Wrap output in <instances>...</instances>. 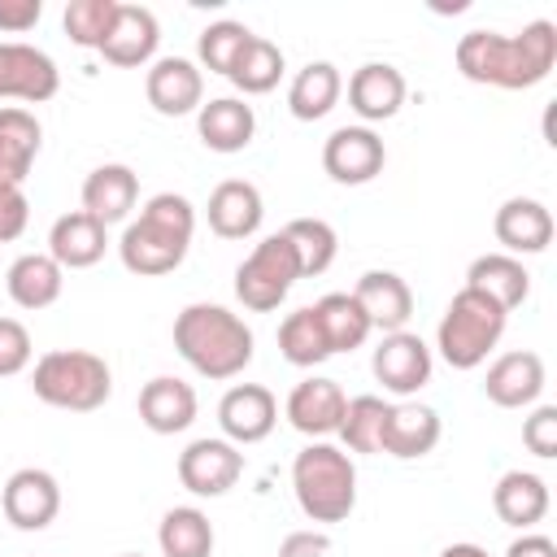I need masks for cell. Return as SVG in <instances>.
Here are the masks:
<instances>
[{
  "label": "cell",
  "instance_id": "d590c367",
  "mask_svg": "<svg viewBox=\"0 0 557 557\" xmlns=\"http://www.w3.org/2000/svg\"><path fill=\"white\" fill-rule=\"evenodd\" d=\"M226 78H231L244 96H265V91H274L278 78H283V48L270 44L265 35H252Z\"/></svg>",
  "mask_w": 557,
  "mask_h": 557
},
{
  "label": "cell",
  "instance_id": "83f0119b",
  "mask_svg": "<svg viewBox=\"0 0 557 557\" xmlns=\"http://www.w3.org/2000/svg\"><path fill=\"white\" fill-rule=\"evenodd\" d=\"M466 287L492 296V300L509 313V309H518V305L531 296V274H527V265H522L518 257H509V252H483V257L470 261Z\"/></svg>",
  "mask_w": 557,
  "mask_h": 557
},
{
  "label": "cell",
  "instance_id": "cb8c5ba5",
  "mask_svg": "<svg viewBox=\"0 0 557 557\" xmlns=\"http://www.w3.org/2000/svg\"><path fill=\"white\" fill-rule=\"evenodd\" d=\"M352 296H357V305L366 309L370 326L383 331V335L405 331V322H409V313H413V292H409V283H405L396 270H366V274L357 278Z\"/></svg>",
  "mask_w": 557,
  "mask_h": 557
},
{
  "label": "cell",
  "instance_id": "7a4b0ae2",
  "mask_svg": "<svg viewBox=\"0 0 557 557\" xmlns=\"http://www.w3.org/2000/svg\"><path fill=\"white\" fill-rule=\"evenodd\" d=\"M196 235V209L187 196L178 191H157L144 200L139 218L126 222L122 239H117V257L131 274L139 278H157L183 265L187 248Z\"/></svg>",
  "mask_w": 557,
  "mask_h": 557
},
{
  "label": "cell",
  "instance_id": "7bdbcfd3",
  "mask_svg": "<svg viewBox=\"0 0 557 557\" xmlns=\"http://www.w3.org/2000/svg\"><path fill=\"white\" fill-rule=\"evenodd\" d=\"M39 17H44V4H39V0H0V30L22 35V30H30Z\"/></svg>",
  "mask_w": 557,
  "mask_h": 557
},
{
  "label": "cell",
  "instance_id": "8fae6325",
  "mask_svg": "<svg viewBox=\"0 0 557 557\" xmlns=\"http://www.w3.org/2000/svg\"><path fill=\"white\" fill-rule=\"evenodd\" d=\"M374 379L383 383V392L392 396H413L418 387L431 383V348L422 335L413 331H392L379 339L374 357H370Z\"/></svg>",
  "mask_w": 557,
  "mask_h": 557
},
{
  "label": "cell",
  "instance_id": "4dcf8cb0",
  "mask_svg": "<svg viewBox=\"0 0 557 557\" xmlns=\"http://www.w3.org/2000/svg\"><path fill=\"white\" fill-rule=\"evenodd\" d=\"M339 96H344L339 70L331 61H309L305 70H296V78L287 87V109L300 122H318L339 104Z\"/></svg>",
  "mask_w": 557,
  "mask_h": 557
},
{
  "label": "cell",
  "instance_id": "52a82bcc",
  "mask_svg": "<svg viewBox=\"0 0 557 557\" xmlns=\"http://www.w3.org/2000/svg\"><path fill=\"white\" fill-rule=\"evenodd\" d=\"M296 278H300V261H296L287 235L274 231V235H265V239L239 261V270H235V296H239L244 309L270 313V309H278V305L287 300V292H292Z\"/></svg>",
  "mask_w": 557,
  "mask_h": 557
},
{
  "label": "cell",
  "instance_id": "bcb514c9",
  "mask_svg": "<svg viewBox=\"0 0 557 557\" xmlns=\"http://www.w3.org/2000/svg\"><path fill=\"white\" fill-rule=\"evenodd\" d=\"M440 557H487V548H479V544H466V540H461V544H448Z\"/></svg>",
  "mask_w": 557,
  "mask_h": 557
},
{
  "label": "cell",
  "instance_id": "7402d4cb",
  "mask_svg": "<svg viewBox=\"0 0 557 557\" xmlns=\"http://www.w3.org/2000/svg\"><path fill=\"white\" fill-rule=\"evenodd\" d=\"M196 135L209 152H244L257 135V113L239 96H218L196 109Z\"/></svg>",
  "mask_w": 557,
  "mask_h": 557
},
{
  "label": "cell",
  "instance_id": "f1b7e54d",
  "mask_svg": "<svg viewBox=\"0 0 557 557\" xmlns=\"http://www.w3.org/2000/svg\"><path fill=\"white\" fill-rule=\"evenodd\" d=\"M4 287H9L17 309H48V305H57V296L65 287V270L48 252H22L9 265Z\"/></svg>",
  "mask_w": 557,
  "mask_h": 557
},
{
  "label": "cell",
  "instance_id": "ee69618b",
  "mask_svg": "<svg viewBox=\"0 0 557 557\" xmlns=\"http://www.w3.org/2000/svg\"><path fill=\"white\" fill-rule=\"evenodd\" d=\"M331 553V535L326 531H292L278 544V557H326Z\"/></svg>",
  "mask_w": 557,
  "mask_h": 557
},
{
  "label": "cell",
  "instance_id": "e575fe53",
  "mask_svg": "<svg viewBox=\"0 0 557 557\" xmlns=\"http://www.w3.org/2000/svg\"><path fill=\"white\" fill-rule=\"evenodd\" d=\"M283 235H287V244H292V252L300 261V278H313V274L331 270V261L339 252V235H335L331 222H322V218H292L283 226Z\"/></svg>",
  "mask_w": 557,
  "mask_h": 557
},
{
  "label": "cell",
  "instance_id": "4fadbf2b",
  "mask_svg": "<svg viewBox=\"0 0 557 557\" xmlns=\"http://www.w3.org/2000/svg\"><path fill=\"white\" fill-rule=\"evenodd\" d=\"M278 422V400L270 387L261 383H235L226 387V396L218 400V426H222V440H231L235 448L239 444H261Z\"/></svg>",
  "mask_w": 557,
  "mask_h": 557
},
{
  "label": "cell",
  "instance_id": "6da1fadb",
  "mask_svg": "<svg viewBox=\"0 0 557 557\" xmlns=\"http://www.w3.org/2000/svg\"><path fill=\"white\" fill-rule=\"evenodd\" d=\"M557 61V26L548 17L527 22L518 35H496V30H466L457 39V70L470 83L522 91L548 78Z\"/></svg>",
  "mask_w": 557,
  "mask_h": 557
},
{
  "label": "cell",
  "instance_id": "3957f363",
  "mask_svg": "<svg viewBox=\"0 0 557 557\" xmlns=\"http://www.w3.org/2000/svg\"><path fill=\"white\" fill-rule=\"evenodd\" d=\"M252 326L226 305L196 300L174 318V348L200 379H235L252 361Z\"/></svg>",
  "mask_w": 557,
  "mask_h": 557
},
{
  "label": "cell",
  "instance_id": "7c38bea8",
  "mask_svg": "<svg viewBox=\"0 0 557 557\" xmlns=\"http://www.w3.org/2000/svg\"><path fill=\"white\" fill-rule=\"evenodd\" d=\"M0 509L17 531H44L57 513H61V487L48 470L39 466H22L4 479L0 492Z\"/></svg>",
  "mask_w": 557,
  "mask_h": 557
},
{
  "label": "cell",
  "instance_id": "5b68a950",
  "mask_svg": "<svg viewBox=\"0 0 557 557\" xmlns=\"http://www.w3.org/2000/svg\"><path fill=\"white\" fill-rule=\"evenodd\" d=\"M30 392L52 409L91 413L113 396V370L104 357H96L87 348H52L35 361Z\"/></svg>",
  "mask_w": 557,
  "mask_h": 557
},
{
  "label": "cell",
  "instance_id": "ba28073f",
  "mask_svg": "<svg viewBox=\"0 0 557 557\" xmlns=\"http://www.w3.org/2000/svg\"><path fill=\"white\" fill-rule=\"evenodd\" d=\"M239 474H244V453L222 435L191 440L178 453V483L191 496H226L239 483Z\"/></svg>",
  "mask_w": 557,
  "mask_h": 557
},
{
  "label": "cell",
  "instance_id": "7dc6e473",
  "mask_svg": "<svg viewBox=\"0 0 557 557\" xmlns=\"http://www.w3.org/2000/svg\"><path fill=\"white\" fill-rule=\"evenodd\" d=\"M122 557H139V553H122Z\"/></svg>",
  "mask_w": 557,
  "mask_h": 557
},
{
  "label": "cell",
  "instance_id": "f35d334b",
  "mask_svg": "<svg viewBox=\"0 0 557 557\" xmlns=\"http://www.w3.org/2000/svg\"><path fill=\"white\" fill-rule=\"evenodd\" d=\"M117 4H122V0H70V4H65V35H70L78 48H96V52H100L104 35L113 30Z\"/></svg>",
  "mask_w": 557,
  "mask_h": 557
},
{
  "label": "cell",
  "instance_id": "8d00e7d4",
  "mask_svg": "<svg viewBox=\"0 0 557 557\" xmlns=\"http://www.w3.org/2000/svg\"><path fill=\"white\" fill-rule=\"evenodd\" d=\"M383 422H387V400L383 396H352L339 418V440L348 453H383Z\"/></svg>",
  "mask_w": 557,
  "mask_h": 557
},
{
  "label": "cell",
  "instance_id": "4316f807",
  "mask_svg": "<svg viewBox=\"0 0 557 557\" xmlns=\"http://www.w3.org/2000/svg\"><path fill=\"white\" fill-rule=\"evenodd\" d=\"M435 444H440V413L431 405H418V400L387 405V422H383V453L387 457L413 461V457H426Z\"/></svg>",
  "mask_w": 557,
  "mask_h": 557
},
{
  "label": "cell",
  "instance_id": "e0dca14e",
  "mask_svg": "<svg viewBox=\"0 0 557 557\" xmlns=\"http://www.w3.org/2000/svg\"><path fill=\"white\" fill-rule=\"evenodd\" d=\"M157 44H161L157 13H152V9H144V4H117L113 30L104 35L100 57H104L109 65L135 70V65H148V61L157 57Z\"/></svg>",
  "mask_w": 557,
  "mask_h": 557
},
{
  "label": "cell",
  "instance_id": "d6a6232c",
  "mask_svg": "<svg viewBox=\"0 0 557 557\" xmlns=\"http://www.w3.org/2000/svg\"><path fill=\"white\" fill-rule=\"evenodd\" d=\"M313 313H318V322H322V335H326L331 352H352V348H361L366 335L374 331L352 292H326V296L313 305Z\"/></svg>",
  "mask_w": 557,
  "mask_h": 557
},
{
  "label": "cell",
  "instance_id": "f6af8a7d",
  "mask_svg": "<svg viewBox=\"0 0 557 557\" xmlns=\"http://www.w3.org/2000/svg\"><path fill=\"white\" fill-rule=\"evenodd\" d=\"M505 557H557V544L548 540V535H535V531H522L509 548H505Z\"/></svg>",
  "mask_w": 557,
  "mask_h": 557
},
{
  "label": "cell",
  "instance_id": "484cf974",
  "mask_svg": "<svg viewBox=\"0 0 557 557\" xmlns=\"http://www.w3.org/2000/svg\"><path fill=\"white\" fill-rule=\"evenodd\" d=\"M135 200H139V178H135V170L122 165V161H104V165H96V170L83 178V213H91V218L104 222V226L131 218Z\"/></svg>",
  "mask_w": 557,
  "mask_h": 557
},
{
  "label": "cell",
  "instance_id": "44dd1931",
  "mask_svg": "<svg viewBox=\"0 0 557 557\" xmlns=\"http://www.w3.org/2000/svg\"><path fill=\"white\" fill-rule=\"evenodd\" d=\"M139 422L152 435H178L196 422V392L174 374H157L139 387Z\"/></svg>",
  "mask_w": 557,
  "mask_h": 557
},
{
  "label": "cell",
  "instance_id": "74e56055",
  "mask_svg": "<svg viewBox=\"0 0 557 557\" xmlns=\"http://www.w3.org/2000/svg\"><path fill=\"white\" fill-rule=\"evenodd\" d=\"M248 39H252V30H248L244 22H231V17H222V22L205 26V30H200V39H196L200 65H205V70H213V74H231V70H235V61H239V52L248 48Z\"/></svg>",
  "mask_w": 557,
  "mask_h": 557
},
{
  "label": "cell",
  "instance_id": "b9f144b4",
  "mask_svg": "<svg viewBox=\"0 0 557 557\" xmlns=\"http://www.w3.org/2000/svg\"><path fill=\"white\" fill-rule=\"evenodd\" d=\"M26 218H30V205L22 187H0V244L17 239L26 231Z\"/></svg>",
  "mask_w": 557,
  "mask_h": 557
},
{
  "label": "cell",
  "instance_id": "603a6c76",
  "mask_svg": "<svg viewBox=\"0 0 557 557\" xmlns=\"http://www.w3.org/2000/svg\"><path fill=\"white\" fill-rule=\"evenodd\" d=\"M109 248V226L96 222L91 213L74 209V213H61L48 231V257L61 265V270H87L104 257Z\"/></svg>",
  "mask_w": 557,
  "mask_h": 557
},
{
  "label": "cell",
  "instance_id": "ffe728a7",
  "mask_svg": "<svg viewBox=\"0 0 557 557\" xmlns=\"http://www.w3.org/2000/svg\"><path fill=\"white\" fill-rule=\"evenodd\" d=\"M205 213H209L213 235H222V239H248V235H257V226L265 218V205H261L257 183H248V178H222L209 191Z\"/></svg>",
  "mask_w": 557,
  "mask_h": 557
},
{
  "label": "cell",
  "instance_id": "277c9868",
  "mask_svg": "<svg viewBox=\"0 0 557 557\" xmlns=\"http://www.w3.org/2000/svg\"><path fill=\"white\" fill-rule=\"evenodd\" d=\"M292 492L309 522H344L357 505V466L344 448L313 440L292 461Z\"/></svg>",
  "mask_w": 557,
  "mask_h": 557
},
{
  "label": "cell",
  "instance_id": "9a60e30c",
  "mask_svg": "<svg viewBox=\"0 0 557 557\" xmlns=\"http://www.w3.org/2000/svg\"><path fill=\"white\" fill-rule=\"evenodd\" d=\"M344 405H348V396H344V387H339L335 379L309 374V379H300V383L292 387L283 413H287V422H292L300 435H309V440H326V435L339 431Z\"/></svg>",
  "mask_w": 557,
  "mask_h": 557
},
{
  "label": "cell",
  "instance_id": "1f68e13d",
  "mask_svg": "<svg viewBox=\"0 0 557 557\" xmlns=\"http://www.w3.org/2000/svg\"><path fill=\"white\" fill-rule=\"evenodd\" d=\"M161 557H213V522L196 505H174L157 527Z\"/></svg>",
  "mask_w": 557,
  "mask_h": 557
},
{
  "label": "cell",
  "instance_id": "2e32d148",
  "mask_svg": "<svg viewBox=\"0 0 557 557\" xmlns=\"http://www.w3.org/2000/svg\"><path fill=\"white\" fill-rule=\"evenodd\" d=\"M483 392L500 409H522V405L540 400V392H544V361H540V352H531V348L500 352L487 366V374H483Z\"/></svg>",
  "mask_w": 557,
  "mask_h": 557
},
{
  "label": "cell",
  "instance_id": "836d02e7",
  "mask_svg": "<svg viewBox=\"0 0 557 557\" xmlns=\"http://www.w3.org/2000/svg\"><path fill=\"white\" fill-rule=\"evenodd\" d=\"M278 352H283V361H292V366H300V370H313V366H322V361L331 357V344H326V335H322V322H318L313 305L292 309V313L278 322Z\"/></svg>",
  "mask_w": 557,
  "mask_h": 557
},
{
  "label": "cell",
  "instance_id": "30bf717a",
  "mask_svg": "<svg viewBox=\"0 0 557 557\" xmlns=\"http://www.w3.org/2000/svg\"><path fill=\"white\" fill-rule=\"evenodd\" d=\"M383 165H387V148L370 126H339L322 144V170L344 187L370 183L374 174H383Z\"/></svg>",
  "mask_w": 557,
  "mask_h": 557
},
{
  "label": "cell",
  "instance_id": "d6986e66",
  "mask_svg": "<svg viewBox=\"0 0 557 557\" xmlns=\"http://www.w3.org/2000/svg\"><path fill=\"white\" fill-rule=\"evenodd\" d=\"M405 104V74L387 61H366L348 78V109L361 122H387Z\"/></svg>",
  "mask_w": 557,
  "mask_h": 557
},
{
  "label": "cell",
  "instance_id": "f546056e",
  "mask_svg": "<svg viewBox=\"0 0 557 557\" xmlns=\"http://www.w3.org/2000/svg\"><path fill=\"white\" fill-rule=\"evenodd\" d=\"M492 509L509 527H535L548 513V483L531 470H505L492 487Z\"/></svg>",
  "mask_w": 557,
  "mask_h": 557
},
{
  "label": "cell",
  "instance_id": "ac0fdd59",
  "mask_svg": "<svg viewBox=\"0 0 557 557\" xmlns=\"http://www.w3.org/2000/svg\"><path fill=\"white\" fill-rule=\"evenodd\" d=\"M492 231L509 257H531V252H544L553 244V213L535 196H509L496 209Z\"/></svg>",
  "mask_w": 557,
  "mask_h": 557
},
{
  "label": "cell",
  "instance_id": "ab89813d",
  "mask_svg": "<svg viewBox=\"0 0 557 557\" xmlns=\"http://www.w3.org/2000/svg\"><path fill=\"white\" fill-rule=\"evenodd\" d=\"M30 366V331L17 318H0V379H13Z\"/></svg>",
  "mask_w": 557,
  "mask_h": 557
},
{
  "label": "cell",
  "instance_id": "5bb4252c",
  "mask_svg": "<svg viewBox=\"0 0 557 557\" xmlns=\"http://www.w3.org/2000/svg\"><path fill=\"white\" fill-rule=\"evenodd\" d=\"M144 96L161 117H183L205 104V74L187 57H157L144 74Z\"/></svg>",
  "mask_w": 557,
  "mask_h": 557
},
{
  "label": "cell",
  "instance_id": "8992f818",
  "mask_svg": "<svg viewBox=\"0 0 557 557\" xmlns=\"http://www.w3.org/2000/svg\"><path fill=\"white\" fill-rule=\"evenodd\" d=\"M505 322H509V313L492 296H483L474 287H461V292H453V300H448V309L440 318L435 348L453 370H474L500 344Z\"/></svg>",
  "mask_w": 557,
  "mask_h": 557
},
{
  "label": "cell",
  "instance_id": "60d3db41",
  "mask_svg": "<svg viewBox=\"0 0 557 557\" xmlns=\"http://www.w3.org/2000/svg\"><path fill=\"white\" fill-rule=\"evenodd\" d=\"M522 444L535 457H557V405H535L531 418L522 422Z\"/></svg>",
  "mask_w": 557,
  "mask_h": 557
},
{
  "label": "cell",
  "instance_id": "9c48e42d",
  "mask_svg": "<svg viewBox=\"0 0 557 557\" xmlns=\"http://www.w3.org/2000/svg\"><path fill=\"white\" fill-rule=\"evenodd\" d=\"M57 87H61V70L44 48L17 39L0 44V100L44 104L57 96Z\"/></svg>",
  "mask_w": 557,
  "mask_h": 557
},
{
  "label": "cell",
  "instance_id": "d4e9b609",
  "mask_svg": "<svg viewBox=\"0 0 557 557\" xmlns=\"http://www.w3.org/2000/svg\"><path fill=\"white\" fill-rule=\"evenodd\" d=\"M44 144V126L30 109L4 104L0 109V187H22Z\"/></svg>",
  "mask_w": 557,
  "mask_h": 557
}]
</instances>
